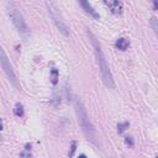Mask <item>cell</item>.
Instances as JSON below:
<instances>
[{"instance_id":"9a60e30c","label":"cell","mask_w":158,"mask_h":158,"mask_svg":"<svg viewBox=\"0 0 158 158\" xmlns=\"http://www.w3.org/2000/svg\"><path fill=\"white\" fill-rule=\"evenodd\" d=\"M78 158H86V156H84V154H80Z\"/></svg>"},{"instance_id":"4fadbf2b","label":"cell","mask_w":158,"mask_h":158,"mask_svg":"<svg viewBox=\"0 0 158 158\" xmlns=\"http://www.w3.org/2000/svg\"><path fill=\"white\" fill-rule=\"evenodd\" d=\"M127 126H128L127 122H125V123H118V126H117V127H118V132H122V131L125 130V127H127Z\"/></svg>"},{"instance_id":"2e32d148","label":"cell","mask_w":158,"mask_h":158,"mask_svg":"<svg viewBox=\"0 0 158 158\" xmlns=\"http://www.w3.org/2000/svg\"><path fill=\"white\" fill-rule=\"evenodd\" d=\"M0 130H2V122H1V120H0Z\"/></svg>"},{"instance_id":"30bf717a","label":"cell","mask_w":158,"mask_h":158,"mask_svg":"<svg viewBox=\"0 0 158 158\" xmlns=\"http://www.w3.org/2000/svg\"><path fill=\"white\" fill-rule=\"evenodd\" d=\"M14 112H15L16 116H22V115H23V106H22L20 102H17V104L15 105Z\"/></svg>"},{"instance_id":"3957f363","label":"cell","mask_w":158,"mask_h":158,"mask_svg":"<svg viewBox=\"0 0 158 158\" xmlns=\"http://www.w3.org/2000/svg\"><path fill=\"white\" fill-rule=\"evenodd\" d=\"M6 7H7V14H9L10 19H11L12 23H14L15 27L17 28L19 33H20L23 38H28V37H30V28H28V26H27L25 19H23V16H22V14L19 11V9H17V7L15 6V4H12V2H9V4L6 5Z\"/></svg>"},{"instance_id":"7c38bea8","label":"cell","mask_w":158,"mask_h":158,"mask_svg":"<svg viewBox=\"0 0 158 158\" xmlns=\"http://www.w3.org/2000/svg\"><path fill=\"white\" fill-rule=\"evenodd\" d=\"M151 23H152V27H153V30L157 32V31H158V25H157V19H156L154 16L151 19Z\"/></svg>"},{"instance_id":"8992f818","label":"cell","mask_w":158,"mask_h":158,"mask_svg":"<svg viewBox=\"0 0 158 158\" xmlns=\"http://www.w3.org/2000/svg\"><path fill=\"white\" fill-rule=\"evenodd\" d=\"M104 4H105L106 6H109V9L111 10V12H114V14H121V12H122L123 5H122L121 1H117V0L107 1V0H105Z\"/></svg>"},{"instance_id":"6da1fadb","label":"cell","mask_w":158,"mask_h":158,"mask_svg":"<svg viewBox=\"0 0 158 158\" xmlns=\"http://www.w3.org/2000/svg\"><path fill=\"white\" fill-rule=\"evenodd\" d=\"M88 35L90 37V41H91V44L94 47V52H95V57H96V62H98V65H99V70H100V74H101V78H102V81L104 84L109 88V89H114L115 88V81H114V77L111 74V70L109 68V64L106 62V58L102 53V49H101V46L99 43V41L96 40V37L90 32L88 31Z\"/></svg>"},{"instance_id":"ba28073f","label":"cell","mask_w":158,"mask_h":158,"mask_svg":"<svg viewBox=\"0 0 158 158\" xmlns=\"http://www.w3.org/2000/svg\"><path fill=\"white\" fill-rule=\"evenodd\" d=\"M115 44H116V48L120 49V51H125V49H127V47L130 46V43H128V41H127L126 38H118Z\"/></svg>"},{"instance_id":"8fae6325","label":"cell","mask_w":158,"mask_h":158,"mask_svg":"<svg viewBox=\"0 0 158 158\" xmlns=\"http://www.w3.org/2000/svg\"><path fill=\"white\" fill-rule=\"evenodd\" d=\"M75 149H77V143L73 141V142H72V146H70V151H69V153H68V154H69V157H73V156H74Z\"/></svg>"},{"instance_id":"277c9868","label":"cell","mask_w":158,"mask_h":158,"mask_svg":"<svg viewBox=\"0 0 158 158\" xmlns=\"http://www.w3.org/2000/svg\"><path fill=\"white\" fill-rule=\"evenodd\" d=\"M46 5H47L48 11H49V14L52 16V20H53L56 27L59 30V32L63 33L64 36H69V27H68V25H67V22L64 20V17H63L58 5L56 2H53V1L46 2Z\"/></svg>"},{"instance_id":"5b68a950","label":"cell","mask_w":158,"mask_h":158,"mask_svg":"<svg viewBox=\"0 0 158 158\" xmlns=\"http://www.w3.org/2000/svg\"><path fill=\"white\" fill-rule=\"evenodd\" d=\"M0 64H1V68L4 70V73L6 74L9 81L14 85V86H19V81H17V78H16V74L14 72V68L10 63V59L7 58V54L5 53L4 48L0 46Z\"/></svg>"},{"instance_id":"5bb4252c","label":"cell","mask_w":158,"mask_h":158,"mask_svg":"<svg viewBox=\"0 0 158 158\" xmlns=\"http://www.w3.org/2000/svg\"><path fill=\"white\" fill-rule=\"evenodd\" d=\"M126 143L130 144V146H133V139H132V137H126Z\"/></svg>"},{"instance_id":"9c48e42d","label":"cell","mask_w":158,"mask_h":158,"mask_svg":"<svg viewBox=\"0 0 158 158\" xmlns=\"http://www.w3.org/2000/svg\"><path fill=\"white\" fill-rule=\"evenodd\" d=\"M49 79H51L52 84H57V81H58V70L56 68L51 69V78Z\"/></svg>"},{"instance_id":"52a82bcc","label":"cell","mask_w":158,"mask_h":158,"mask_svg":"<svg viewBox=\"0 0 158 158\" xmlns=\"http://www.w3.org/2000/svg\"><path fill=\"white\" fill-rule=\"evenodd\" d=\"M79 4H80V5H81V7L85 10V12H88L89 15H91L94 19H99V17H100V15H99L94 9H93V6H91L88 1H80Z\"/></svg>"},{"instance_id":"7a4b0ae2","label":"cell","mask_w":158,"mask_h":158,"mask_svg":"<svg viewBox=\"0 0 158 158\" xmlns=\"http://www.w3.org/2000/svg\"><path fill=\"white\" fill-rule=\"evenodd\" d=\"M74 107H75V114H77V117H78V122H79L80 127L83 128V132L85 133L88 139H90L93 143L96 144V139H95L96 138V132H95V128H94L93 123L90 122V120L88 117L85 106L81 102V100L77 99L75 102H74Z\"/></svg>"}]
</instances>
